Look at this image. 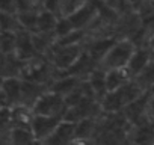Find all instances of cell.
<instances>
[{
  "instance_id": "cell-2",
  "label": "cell",
  "mask_w": 154,
  "mask_h": 145,
  "mask_svg": "<svg viewBox=\"0 0 154 145\" xmlns=\"http://www.w3.org/2000/svg\"><path fill=\"white\" fill-rule=\"evenodd\" d=\"M136 44L131 39H118L112 48L107 51V54L101 59V62L98 63V69L109 72L112 69H119V68H125L128 65V62L131 60L134 51H136Z\"/></svg>"
},
{
  "instance_id": "cell-3",
  "label": "cell",
  "mask_w": 154,
  "mask_h": 145,
  "mask_svg": "<svg viewBox=\"0 0 154 145\" xmlns=\"http://www.w3.org/2000/svg\"><path fill=\"white\" fill-rule=\"evenodd\" d=\"M33 112L36 116H45V118H63V113L66 112V103L65 98L47 91L36 106L33 107Z\"/></svg>"
},
{
  "instance_id": "cell-6",
  "label": "cell",
  "mask_w": 154,
  "mask_h": 145,
  "mask_svg": "<svg viewBox=\"0 0 154 145\" xmlns=\"http://www.w3.org/2000/svg\"><path fill=\"white\" fill-rule=\"evenodd\" d=\"M133 80V76L130 69L125 68H119V69H112L109 72H106V89L107 94L118 91L119 88H122L124 85L130 83Z\"/></svg>"
},
{
  "instance_id": "cell-4",
  "label": "cell",
  "mask_w": 154,
  "mask_h": 145,
  "mask_svg": "<svg viewBox=\"0 0 154 145\" xmlns=\"http://www.w3.org/2000/svg\"><path fill=\"white\" fill-rule=\"evenodd\" d=\"M62 122V118H45V116H36L32 124V136L36 142H44L48 136L53 134V131L59 127Z\"/></svg>"
},
{
  "instance_id": "cell-7",
  "label": "cell",
  "mask_w": 154,
  "mask_h": 145,
  "mask_svg": "<svg viewBox=\"0 0 154 145\" xmlns=\"http://www.w3.org/2000/svg\"><path fill=\"white\" fill-rule=\"evenodd\" d=\"M133 82L143 91V92H151L154 91V57L146 63V66L133 77Z\"/></svg>"
},
{
  "instance_id": "cell-1",
  "label": "cell",
  "mask_w": 154,
  "mask_h": 145,
  "mask_svg": "<svg viewBox=\"0 0 154 145\" xmlns=\"http://www.w3.org/2000/svg\"><path fill=\"white\" fill-rule=\"evenodd\" d=\"M143 95H146V92H143L131 80L130 83L124 85L118 91L107 94L101 100V110L106 112V113H119V112H122L125 107H128L131 103H134L136 100H139Z\"/></svg>"
},
{
  "instance_id": "cell-5",
  "label": "cell",
  "mask_w": 154,
  "mask_h": 145,
  "mask_svg": "<svg viewBox=\"0 0 154 145\" xmlns=\"http://www.w3.org/2000/svg\"><path fill=\"white\" fill-rule=\"evenodd\" d=\"M74 137H75V124L62 121L59 127L53 131V134L42 142V145H69Z\"/></svg>"
},
{
  "instance_id": "cell-8",
  "label": "cell",
  "mask_w": 154,
  "mask_h": 145,
  "mask_svg": "<svg viewBox=\"0 0 154 145\" xmlns=\"http://www.w3.org/2000/svg\"><path fill=\"white\" fill-rule=\"evenodd\" d=\"M146 119L148 122H154V92H149L146 98Z\"/></svg>"
}]
</instances>
